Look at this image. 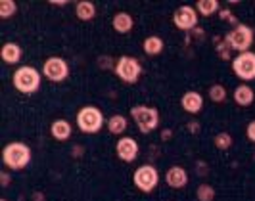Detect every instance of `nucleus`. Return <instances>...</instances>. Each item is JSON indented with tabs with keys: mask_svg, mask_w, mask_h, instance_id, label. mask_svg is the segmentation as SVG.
Masks as SVG:
<instances>
[{
	"mask_svg": "<svg viewBox=\"0 0 255 201\" xmlns=\"http://www.w3.org/2000/svg\"><path fill=\"white\" fill-rule=\"evenodd\" d=\"M0 201H8V200H6V198H2V200H0Z\"/></svg>",
	"mask_w": 255,
	"mask_h": 201,
	"instance_id": "nucleus-34",
	"label": "nucleus"
},
{
	"mask_svg": "<svg viewBox=\"0 0 255 201\" xmlns=\"http://www.w3.org/2000/svg\"><path fill=\"white\" fill-rule=\"evenodd\" d=\"M23 58V48L19 42L15 40H8L2 44L0 48V60L6 63V65H17Z\"/></svg>",
	"mask_w": 255,
	"mask_h": 201,
	"instance_id": "nucleus-14",
	"label": "nucleus"
},
{
	"mask_svg": "<svg viewBox=\"0 0 255 201\" xmlns=\"http://www.w3.org/2000/svg\"><path fill=\"white\" fill-rule=\"evenodd\" d=\"M42 73L33 65H17L15 71L12 73V85L13 88L23 94V96H33L37 94L42 87Z\"/></svg>",
	"mask_w": 255,
	"mask_h": 201,
	"instance_id": "nucleus-2",
	"label": "nucleus"
},
{
	"mask_svg": "<svg viewBox=\"0 0 255 201\" xmlns=\"http://www.w3.org/2000/svg\"><path fill=\"white\" fill-rule=\"evenodd\" d=\"M10 182H12L10 173H8V171H0V186H2V188H8Z\"/></svg>",
	"mask_w": 255,
	"mask_h": 201,
	"instance_id": "nucleus-28",
	"label": "nucleus"
},
{
	"mask_svg": "<svg viewBox=\"0 0 255 201\" xmlns=\"http://www.w3.org/2000/svg\"><path fill=\"white\" fill-rule=\"evenodd\" d=\"M17 2L13 0H2L0 2V19H10L17 13Z\"/></svg>",
	"mask_w": 255,
	"mask_h": 201,
	"instance_id": "nucleus-25",
	"label": "nucleus"
},
{
	"mask_svg": "<svg viewBox=\"0 0 255 201\" xmlns=\"http://www.w3.org/2000/svg\"><path fill=\"white\" fill-rule=\"evenodd\" d=\"M48 4H50V6H62V8H64V6L69 4V0H48Z\"/></svg>",
	"mask_w": 255,
	"mask_h": 201,
	"instance_id": "nucleus-33",
	"label": "nucleus"
},
{
	"mask_svg": "<svg viewBox=\"0 0 255 201\" xmlns=\"http://www.w3.org/2000/svg\"><path fill=\"white\" fill-rule=\"evenodd\" d=\"M114 73L123 85H136L142 79L144 67H142V62L138 58L125 54V56H119V58L115 60Z\"/></svg>",
	"mask_w": 255,
	"mask_h": 201,
	"instance_id": "nucleus-5",
	"label": "nucleus"
},
{
	"mask_svg": "<svg viewBox=\"0 0 255 201\" xmlns=\"http://www.w3.org/2000/svg\"><path fill=\"white\" fill-rule=\"evenodd\" d=\"M215 198H217V190L213 188L211 184H207V182L200 184L196 188V200L198 201H215Z\"/></svg>",
	"mask_w": 255,
	"mask_h": 201,
	"instance_id": "nucleus-24",
	"label": "nucleus"
},
{
	"mask_svg": "<svg viewBox=\"0 0 255 201\" xmlns=\"http://www.w3.org/2000/svg\"><path fill=\"white\" fill-rule=\"evenodd\" d=\"M130 119L136 125L140 134H150L153 130L159 128L161 123V115L155 105H146V103H138L130 107Z\"/></svg>",
	"mask_w": 255,
	"mask_h": 201,
	"instance_id": "nucleus-4",
	"label": "nucleus"
},
{
	"mask_svg": "<svg viewBox=\"0 0 255 201\" xmlns=\"http://www.w3.org/2000/svg\"><path fill=\"white\" fill-rule=\"evenodd\" d=\"M31 201H46V194L44 192H33L31 194Z\"/></svg>",
	"mask_w": 255,
	"mask_h": 201,
	"instance_id": "nucleus-32",
	"label": "nucleus"
},
{
	"mask_svg": "<svg viewBox=\"0 0 255 201\" xmlns=\"http://www.w3.org/2000/svg\"><path fill=\"white\" fill-rule=\"evenodd\" d=\"M159 182H161V175H159L157 167H153L152 163L140 165L132 173V186L142 194H152L153 190L159 186Z\"/></svg>",
	"mask_w": 255,
	"mask_h": 201,
	"instance_id": "nucleus-8",
	"label": "nucleus"
},
{
	"mask_svg": "<svg viewBox=\"0 0 255 201\" xmlns=\"http://www.w3.org/2000/svg\"><path fill=\"white\" fill-rule=\"evenodd\" d=\"M186 125H188V130H190L192 134H196V132H200V128H202V125H200L198 121H194V119H192V121H188Z\"/></svg>",
	"mask_w": 255,
	"mask_h": 201,
	"instance_id": "nucleus-31",
	"label": "nucleus"
},
{
	"mask_svg": "<svg viewBox=\"0 0 255 201\" xmlns=\"http://www.w3.org/2000/svg\"><path fill=\"white\" fill-rule=\"evenodd\" d=\"M198 23H200V13L190 4H182L173 12V25L179 31H184V33L196 31Z\"/></svg>",
	"mask_w": 255,
	"mask_h": 201,
	"instance_id": "nucleus-10",
	"label": "nucleus"
},
{
	"mask_svg": "<svg viewBox=\"0 0 255 201\" xmlns=\"http://www.w3.org/2000/svg\"><path fill=\"white\" fill-rule=\"evenodd\" d=\"M173 128H163L161 132H159V138H161V142H171L173 140Z\"/></svg>",
	"mask_w": 255,
	"mask_h": 201,
	"instance_id": "nucleus-29",
	"label": "nucleus"
},
{
	"mask_svg": "<svg viewBox=\"0 0 255 201\" xmlns=\"http://www.w3.org/2000/svg\"><path fill=\"white\" fill-rule=\"evenodd\" d=\"M207 96H209V100L213 101V103H223V101H227V98H229V90H227L225 85L215 83V85H211V87H209Z\"/></svg>",
	"mask_w": 255,
	"mask_h": 201,
	"instance_id": "nucleus-22",
	"label": "nucleus"
},
{
	"mask_svg": "<svg viewBox=\"0 0 255 201\" xmlns=\"http://www.w3.org/2000/svg\"><path fill=\"white\" fill-rule=\"evenodd\" d=\"M165 184L173 190H182L188 186L190 182V176H188V171L182 167V165H171L165 171V176H163Z\"/></svg>",
	"mask_w": 255,
	"mask_h": 201,
	"instance_id": "nucleus-13",
	"label": "nucleus"
},
{
	"mask_svg": "<svg viewBox=\"0 0 255 201\" xmlns=\"http://www.w3.org/2000/svg\"><path fill=\"white\" fill-rule=\"evenodd\" d=\"M246 138L250 140L252 144H255V119H252V121L246 125Z\"/></svg>",
	"mask_w": 255,
	"mask_h": 201,
	"instance_id": "nucleus-27",
	"label": "nucleus"
},
{
	"mask_svg": "<svg viewBox=\"0 0 255 201\" xmlns=\"http://www.w3.org/2000/svg\"><path fill=\"white\" fill-rule=\"evenodd\" d=\"M232 144H234V138H232V134L230 132H217L215 136H213V146L217 148L219 151H227L232 148Z\"/></svg>",
	"mask_w": 255,
	"mask_h": 201,
	"instance_id": "nucleus-23",
	"label": "nucleus"
},
{
	"mask_svg": "<svg viewBox=\"0 0 255 201\" xmlns=\"http://www.w3.org/2000/svg\"><path fill=\"white\" fill-rule=\"evenodd\" d=\"M50 136L56 142H67L73 136V125L67 119H54L50 123Z\"/></svg>",
	"mask_w": 255,
	"mask_h": 201,
	"instance_id": "nucleus-15",
	"label": "nucleus"
},
{
	"mask_svg": "<svg viewBox=\"0 0 255 201\" xmlns=\"http://www.w3.org/2000/svg\"><path fill=\"white\" fill-rule=\"evenodd\" d=\"M75 15L79 21L89 23V21H92V19L98 15V8H96V4L90 2V0H79L75 4Z\"/></svg>",
	"mask_w": 255,
	"mask_h": 201,
	"instance_id": "nucleus-19",
	"label": "nucleus"
},
{
	"mask_svg": "<svg viewBox=\"0 0 255 201\" xmlns=\"http://www.w3.org/2000/svg\"><path fill=\"white\" fill-rule=\"evenodd\" d=\"M225 42L229 46V50H234L238 54L242 52H250L252 46L255 44V31L252 25L248 23H238L230 29L225 35Z\"/></svg>",
	"mask_w": 255,
	"mask_h": 201,
	"instance_id": "nucleus-6",
	"label": "nucleus"
},
{
	"mask_svg": "<svg viewBox=\"0 0 255 201\" xmlns=\"http://www.w3.org/2000/svg\"><path fill=\"white\" fill-rule=\"evenodd\" d=\"M75 125L83 134H98L106 126V117L98 105H83L77 109Z\"/></svg>",
	"mask_w": 255,
	"mask_h": 201,
	"instance_id": "nucleus-3",
	"label": "nucleus"
},
{
	"mask_svg": "<svg viewBox=\"0 0 255 201\" xmlns=\"http://www.w3.org/2000/svg\"><path fill=\"white\" fill-rule=\"evenodd\" d=\"M230 67H232V73L240 79V83H254L255 81V52H242V54H236L232 60H230Z\"/></svg>",
	"mask_w": 255,
	"mask_h": 201,
	"instance_id": "nucleus-9",
	"label": "nucleus"
},
{
	"mask_svg": "<svg viewBox=\"0 0 255 201\" xmlns=\"http://www.w3.org/2000/svg\"><path fill=\"white\" fill-rule=\"evenodd\" d=\"M232 100L240 107H250L255 101V90L248 83H240L238 87L232 90Z\"/></svg>",
	"mask_w": 255,
	"mask_h": 201,
	"instance_id": "nucleus-17",
	"label": "nucleus"
},
{
	"mask_svg": "<svg viewBox=\"0 0 255 201\" xmlns=\"http://www.w3.org/2000/svg\"><path fill=\"white\" fill-rule=\"evenodd\" d=\"M33 161V150L31 146L21 142V140H13L8 142L2 148V163L8 171H25Z\"/></svg>",
	"mask_w": 255,
	"mask_h": 201,
	"instance_id": "nucleus-1",
	"label": "nucleus"
},
{
	"mask_svg": "<svg viewBox=\"0 0 255 201\" xmlns=\"http://www.w3.org/2000/svg\"><path fill=\"white\" fill-rule=\"evenodd\" d=\"M204 105H205V98L204 94H200L198 90H186L182 96H180V109L184 113L192 115H200L204 111Z\"/></svg>",
	"mask_w": 255,
	"mask_h": 201,
	"instance_id": "nucleus-12",
	"label": "nucleus"
},
{
	"mask_svg": "<svg viewBox=\"0 0 255 201\" xmlns=\"http://www.w3.org/2000/svg\"><path fill=\"white\" fill-rule=\"evenodd\" d=\"M108 126V132L114 134V136H125L128 128V117H125L123 113H114L112 117H108L106 121Z\"/></svg>",
	"mask_w": 255,
	"mask_h": 201,
	"instance_id": "nucleus-18",
	"label": "nucleus"
},
{
	"mask_svg": "<svg viewBox=\"0 0 255 201\" xmlns=\"http://www.w3.org/2000/svg\"><path fill=\"white\" fill-rule=\"evenodd\" d=\"M165 50V40L159 37V35H150L142 40V52L150 58H155L159 56L161 52Z\"/></svg>",
	"mask_w": 255,
	"mask_h": 201,
	"instance_id": "nucleus-20",
	"label": "nucleus"
},
{
	"mask_svg": "<svg viewBox=\"0 0 255 201\" xmlns=\"http://www.w3.org/2000/svg\"><path fill=\"white\" fill-rule=\"evenodd\" d=\"M115 155L123 163H134L140 155V146H138L136 138L127 136V134L119 136V140L115 142Z\"/></svg>",
	"mask_w": 255,
	"mask_h": 201,
	"instance_id": "nucleus-11",
	"label": "nucleus"
},
{
	"mask_svg": "<svg viewBox=\"0 0 255 201\" xmlns=\"http://www.w3.org/2000/svg\"><path fill=\"white\" fill-rule=\"evenodd\" d=\"M194 8L198 10V13L202 17H211V15H215V13H219L223 10V6H221L219 0H198L194 4Z\"/></svg>",
	"mask_w": 255,
	"mask_h": 201,
	"instance_id": "nucleus-21",
	"label": "nucleus"
},
{
	"mask_svg": "<svg viewBox=\"0 0 255 201\" xmlns=\"http://www.w3.org/2000/svg\"><path fill=\"white\" fill-rule=\"evenodd\" d=\"M71 155H73L75 159L83 157V155H85V148H83L81 144H77V146H73V148H71Z\"/></svg>",
	"mask_w": 255,
	"mask_h": 201,
	"instance_id": "nucleus-30",
	"label": "nucleus"
},
{
	"mask_svg": "<svg viewBox=\"0 0 255 201\" xmlns=\"http://www.w3.org/2000/svg\"><path fill=\"white\" fill-rule=\"evenodd\" d=\"M217 15L221 17V19H223V21H229V23H234V25H238V23H236V15H234V13H232V10H229V8H223V10H221Z\"/></svg>",
	"mask_w": 255,
	"mask_h": 201,
	"instance_id": "nucleus-26",
	"label": "nucleus"
},
{
	"mask_svg": "<svg viewBox=\"0 0 255 201\" xmlns=\"http://www.w3.org/2000/svg\"><path fill=\"white\" fill-rule=\"evenodd\" d=\"M112 27H114L115 33H119V35H128L134 29V17L128 12H125V10H119L112 17Z\"/></svg>",
	"mask_w": 255,
	"mask_h": 201,
	"instance_id": "nucleus-16",
	"label": "nucleus"
},
{
	"mask_svg": "<svg viewBox=\"0 0 255 201\" xmlns=\"http://www.w3.org/2000/svg\"><path fill=\"white\" fill-rule=\"evenodd\" d=\"M40 73L46 81H50L54 85H60V83H65L69 79L71 67H69V62L62 56H48L42 62Z\"/></svg>",
	"mask_w": 255,
	"mask_h": 201,
	"instance_id": "nucleus-7",
	"label": "nucleus"
}]
</instances>
